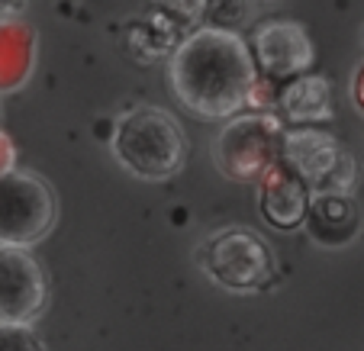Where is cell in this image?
<instances>
[{"label": "cell", "instance_id": "cell-1", "mask_svg": "<svg viewBox=\"0 0 364 351\" xmlns=\"http://www.w3.org/2000/svg\"><path fill=\"white\" fill-rule=\"evenodd\" d=\"M178 104L197 119H229L252 100L258 68L248 42L223 26H206L187 36L168 65Z\"/></svg>", "mask_w": 364, "mask_h": 351}, {"label": "cell", "instance_id": "cell-4", "mask_svg": "<svg viewBox=\"0 0 364 351\" xmlns=\"http://www.w3.org/2000/svg\"><path fill=\"white\" fill-rule=\"evenodd\" d=\"M197 264L226 293H258L274 281V255L252 229H220L203 239Z\"/></svg>", "mask_w": 364, "mask_h": 351}, {"label": "cell", "instance_id": "cell-14", "mask_svg": "<svg viewBox=\"0 0 364 351\" xmlns=\"http://www.w3.org/2000/svg\"><path fill=\"white\" fill-rule=\"evenodd\" d=\"M14 168H16V145H14V139H10L7 132L0 129V178L10 174Z\"/></svg>", "mask_w": 364, "mask_h": 351}, {"label": "cell", "instance_id": "cell-15", "mask_svg": "<svg viewBox=\"0 0 364 351\" xmlns=\"http://www.w3.org/2000/svg\"><path fill=\"white\" fill-rule=\"evenodd\" d=\"M351 100H355V107L364 113V62L355 68V75H351Z\"/></svg>", "mask_w": 364, "mask_h": 351}, {"label": "cell", "instance_id": "cell-16", "mask_svg": "<svg viewBox=\"0 0 364 351\" xmlns=\"http://www.w3.org/2000/svg\"><path fill=\"white\" fill-rule=\"evenodd\" d=\"M29 7V0H0V16H16Z\"/></svg>", "mask_w": 364, "mask_h": 351}, {"label": "cell", "instance_id": "cell-10", "mask_svg": "<svg viewBox=\"0 0 364 351\" xmlns=\"http://www.w3.org/2000/svg\"><path fill=\"white\" fill-rule=\"evenodd\" d=\"M303 229L319 248H348L361 235V210L351 193H313Z\"/></svg>", "mask_w": 364, "mask_h": 351}, {"label": "cell", "instance_id": "cell-12", "mask_svg": "<svg viewBox=\"0 0 364 351\" xmlns=\"http://www.w3.org/2000/svg\"><path fill=\"white\" fill-rule=\"evenodd\" d=\"M277 107L290 123H323L332 117V84L319 75H300L281 87Z\"/></svg>", "mask_w": 364, "mask_h": 351}, {"label": "cell", "instance_id": "cell-2", "mask_svg": "<svg viewBox=\"0 0 364 351\" xmlns=\"http://www.w3.org/2000/svg\"><path fill=\"white\" fill-rule=\"evenodd\" d=\"M110 152L123 171L142 180H168L187 161V136L161 107H132L113 132Z\"/></svg>", "mask_w": 364, "mask_h": 351}, {"label": "cell", "instance_id": "cell-9", "mask_svg": "<svg viewBox=\"0 0 364 351\" xmlns=\"http://www.w3.org/2000/svg\"><path fill=\"white\" fill-rule=\"evenodd\" d=\"M313 190L306 180L294 171L290 161H277L262 180H258V207L268 226L281 229V232H294L303 229L306 220V207Z\"/></svg>", "mask_w": 364, "mask_h": 351}, {"label": "cell", "instance_id": "cell-13", "mask_svg": "<svg viewBox=\"0 0 364 351\" xmlns=\"http://www.w3.org/2000/svg\"><path fill=\"white\" fill-rule=\"evenodd\" d=\"M0 351H46V342L33 325L0 323Z\"/></svg>", "mask_w": 364, "mask_h": 351}, {"label": "cell", "instance_id": "cell-8", "mask_svg": "<svg viewBox=\"0 0 364 351\" xmlns=\"http://www.w3.org/2000/svg\"><path fill=\"white\" fill-rule=\"evenodd\" d=\"M255 58L258 75H268L274 81H294L300 75H309L316 48L309 39L306 26L294 20H271L252 33V45H248Z\"/></svg>", "mask_w": 364, "mask_h": 351}, {"label": "cell", "instance_id": "cell-7", "mask_svg": "<svg viewBox=\"0 0 364 351\" xmlns=\"http://www.w3.org/2000/svg\"><path fill=\"white\" fill-rule=\"evenodd\" d=\"M48 306V277L29 248L0 245V323L33 325Z\"/></svg>", "mask_w": 364, "mask_h": 351}, {"label": "cell", "instance_id": "cell-3", "mask_svg": "<svg viewBox=\"0 0 364 351\" xmlns=\"http://www.w3.org/2000/svg\"><path fill=\"white\" fill-rule=\"evenodd\" d=\"M287 129L271 110L235 113L216 139V168L229 180L258 184L277 161H284Z\"/></svg>", "mask_w": 364, "mask_h": 351}, {"label": "cell", "instance_id": "cell-11", "mask_svg": "<svg viewBox=\"0 0 364 351\" xmlns=\"http://www.w3.org/2000/svg\"><path fill=\"white\" fill-rule=\"evenodd\" d=\"M36 26L16 16H0V97L16 94L36 71Z\"/></svg>", "mask_w": 364, "mask_h": 351}, {"label": "cell", "instance_id": "cell-6", "mask_svg": "<svg viewBox=\"0 0 364 351\" xmlns=\"http://www.w3.org/2000/svg\"><path fill=\"white\" fill-rule=\"evenodd\" d=\"M284 161L294 165V171L306 180L313 193H351L358 180L355 155L336 136L319 129L287 132Z\"/></svg>", "mask_w": 364, "mask_h": 351}, {"label": "cell", "instance_id": "cell-5", "mask_svg": "<svg viewBox=\"0 0 364 351\" xmlns=\"http://www.w3.org/2000/svg\"><path fill=\"white\" fill-rule=\"evenodd\" d=\"M58 200L52 187L33 171H10L0 178V245L33 248L52 232Z\"/></svg>", "mask_w": 364, "mask_h": 351}]
</instances>
